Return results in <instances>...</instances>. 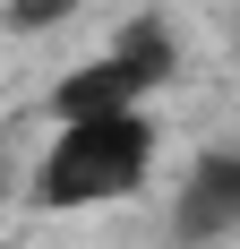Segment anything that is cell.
Here are the masks:
<instances>
[{"label":"cell","instance_id":"3957f363","mask_svg":"<svg viewBox=\"0 0 240 249\" xmlns=\"http://www.w3.org/2000/svg\"><path fill=\"white\" fill-rule=\"evenodd\" d=\"M240 232V146H206L171 198V241L180 249H215Z\"/></svg>","mask_w":240,"mask_h":249},{"label":"cell","instance_id":"6da1fadb","mask_svg":"<svg viewBox=\"0 0 240 249\" xmlns=\"http://www.w3.org/2000/svg\"><path fill=\"white\" fill-rule=\"evenodd\" d=\"M146 180H154V121H146V103H129V112H77V121H51V146L26 172V206H43V215L120 206V198H137Z\"/></svg>","mask_w":240,"mask_h":249},{"label":"cell","instance_id":"277c9868","mask_svg":"<svg viewBox=\"0 0 240 249\" xmlns=\"http://www.w3.org/2000/svg\"><path fill=\"white\" fill-rule=\"evenodd\" d=\"M77 0H9V35H43V26H60Z\"/></svg>","mask_w":240,"mask_h":249},{"label":"cell","instance_id":"7a4b0ae2","mask_svg":"<svg viewBox=\"0 0 240 249\" xmlns=\"http://www.w3.org/2000/svg\"><path fill=\"white\" fill-rule=\"evenodd\" d=\"M171 77V35L163 26H129L103 60H77L60 86H51V121H77V112H129L146 103V86Z\"/></svg>","mask_w":240,"mask_h":249}]
</instances>
